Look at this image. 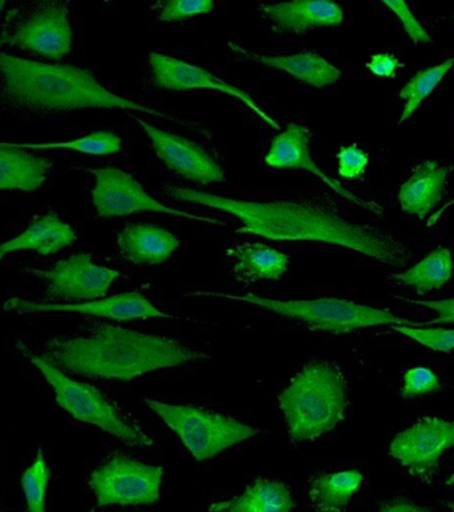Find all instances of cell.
Masks as SVG:
<instances>
[{"mask_svg":"<svg viewBox=\"0 0 454 512\" xmlns=\"http://www.w3.org/2000/svg\"><path fill=\"white\" fill-rule=\"evenodd\" d=\"M235 278L246 284L277 282L289 270L290 256L263 243H242L226 250Z\"/></svg>","mask_w":454,"mask_h":512,"instance_id":"cell-19","label":"cell"},{"mask_svg":"<svg viewBox=\"0 0 454 512\" xmlns=\"http://www.w3.org/2000/svg\"><path fill=\"white\" fill-rule=\"evenodd\" d=\"M391 328L432 351L445 353L454 351V329L419 328L415 325H392Z\"/></svg>","mask_w":454,"mask_h":512,"instance_id":"cell-30","label":"cell"},{"mask_svg":"<svg viewBox=\"0 0 454 512\" xmlns=\"http://www.w3.org/2000/svg\"><path fill=\"white\" fill-rule=\"evenodd\" d=\"M186 296H205V298L253 304L262 310L301 321L312 331L334 333V335H344V333L379 327V325L392 327V325L415 324L387 310L364 306L346 299L278 300L262 298L254 294L234 295L216 291H194Z\"/></svg>","mask_w":454,"mask_h":512,"instance_id":"cell-5","label":"cell"},{"mask_svg":"<svg viewBox=\"0 0 454 512\" xmlns=\"http://www.w3.org/2000/svg\"><path fill=\"white\" fill-rule=\"evenodd\" d=\"M379 512H429V510L427 507L408 501V499L397 498L381 506Z\"/></svg>","mask_w":454,"mask_h":512,"instance_id":"cell-37","label":"cell"},{"mask_svg":"<svg viewBox=\"0 0 454 512\" xmlns=\"http://www.w3.org/2000/svg\"><path fill=\"white\" fill-rule=\"evenodd\" d=\"M164 469L116 454L89 475L97 506H151L161 498Z\"/></svg>","mask_w":454,"mask_h":512,"instance_id":"cell-8","label":"cell"},{"mask_svg":"<svg viewBox=\"0 0 454 512\" xmlns=\"http://www.w3.org/2000/svg\"><path fill=\"white\" fill-rule=\"evenodd\" d=\"M441 388L439 376L432 369L415 367L405 371L403 376V388L401 397L411 400L427 394L439 392Z\"/></svg>","mask_w":454,"mask_h":512,"instance_id":"cell-31","label":"cell"},{"mask_svg":"<svg viewBox=\"0 0 454 512\" xmlns=\"http://www.w3.org/2000/svg\"><path fill=\"white\" fill-rule=\"evenodd\" d=\"M453 67L454 58L447 59L445 62L435 65V67L416 73L404 85V88L399 93L400 99L405 101L399 124L405 123V121H408L415 115L423 101L432 95L433 91L439 87L441 81H443L444 77L448 75V72Z\"/></svg>","mask_w":454,"mask_h":512,"instance_id":"cell-27","label":"cell"},{"mask_svg":"<svg viewBox=\"0 0 454 512\" xmlns=\"http://www.w3.org/2000/svg\"><path fill=\"white\" fill-rule=\"evenodd\" d=\"M145 402L198 462L208 461L225 450L257 436L258 429L225 414L190 405H172L145 398Z\"/></svg>","mask_w":454,"mask_h":512,"instance_id":"cell-7","label":"cell"},{"mask_svg":"<svg viewBox=\"0 0 454 512\" xmlns=\"http://www.w3.org/2000/svg\"><path fill=\"white\" fill-rule=\"evenodd\" d=\"M366 67L372 75L378 77H393L396 75V72L403 67V64L399 62V59H397L395 55L389 54V52H383V54L372 55Z\"/></svg>","mask_w":454,"mask_h":512,"instance_id":"cell-36","label":"cell"},{"mask_svg":"<svg viewBox=\"0 0 454 512\" xmlns=\"http://www.w3.org/2000/svg\"><path fill=\"white\" fill-rule=\"evenodd\" d=\"M7 311L19 315L34 314H79L104 318L113 321H133L148 319H176L154 306L151 300L140 292H124L92 302L75 304L40 303L24 299H10L4 304Z\"/></svg>","mask_w":454,"mask_h":512,"instance_id":"cell-13","label":"cell"},{"mask_svg":"<svg viewBox=\"0 0 454 512\" xmlns=\"http://www.w3.org/2000/svg\"><path fill=\"white\" fill-rule=\"evenodd\" d=\"M397 299L404 300V302L415 304V306L425 307L428 310L436 312L437 318L428 321L425 324H413L415 327L428 324H454V298L445 300H413L404 299L397 296Z\"/></svg>","mask_w":454,"mask_h":512,"instance_id":"cell-35","label":"cell"},{"mask_svg":"<svg viewBox=\"0 0 454 512\" xmlns=\"http://www.w3.org/2000/svg\"><path fill=\"white\" fill-rule=\"evenodd\" d=\"M76 239L74 229L58 215L50 213L32 222L18 237L0 243V259L16 251H35L43 256L55 255L71 246Z\"/></svg>","mask_w":454,"mask_h":512,"instance_id":"cell-22","label":"cell"},{"mask_svg":"<svg viewBox=\"0 0 454 512\" xmlns=\"http://www.w3.org/2000/svg\"><path fill=\"white\" fill-rule=\"evenodd\" d=\"M336 157L339 176L346 180L362 178L370 164V156L356 145L343 146Z\"/></svg>","mask_w":454,"mask_h":512,"instance_id":"cell-33","label":"cell"},{"mask_svg":"<svg viewBox=\"0 0 454 512\" xmlns=\"http://www.w3.org/2000/svg\"><path fill=\"white\" fill-rule=\"evenodd\" d=\"M447 485L454 486V473L451 475V477H449V479L447 481Z\"/></svg>","mask_w":454,"mask_h":512,"instance_id":"cell-39","label":"cell"},{"mask_svg":"<svg viewBox=\"0 0 454 512\" xmlns=\"http://www.w3.org/2000/svg\"><path fill=\"white\" fill-rule=\"evenodd\" d=\"M277 402L291 441L306 444L319 440L346 418V377L335 364L314 361L293 377Z\"/></svg>","mask_w":454,"mask_h":512,"instance_id":"cell-4","label":"cell"},{"mask_svg":"<svg viewBox=\"0 0 454 512\" xmlns=\"http://www.w3.org/2000/svg\"><path fill=\"white\" fill-rule=\"evenodd\" d=\"M180 239L164 227L149 223H131L119 234L121 256L137 266L165 263L180 247Z\"/></svg>","mask_w":454,"mask_h":512,"instance_id":"cell-18","label":"cell"},{"mask_svg":"<svg viewBox=\"0 0 454 512\" xmlns=\"http://www.w3.org/2000/svg\"><path fill=\"white\" fill-rule=\"evenodd\" d=\"M294 507L293 494L286 483L259 478L237 497L212 503L208 512H293Z\"/></svg>","mask_w":454,"mask_h":512,"instance_id":"cell-23","label":"cell"},{"mask_svg":"<svg viewBox=\"0 0 454 512\" xmlns=\"http://www.w3.org/2000/svg\"><path fill=\"white\" fill-rule=\"evenodd\" d=\"M453 271L454 260L451 250L439 247L425 256L421 262L407 271L393 275L391 279L413 288L417 294L424 295L445 286L451 280Z\"/></svg>","mask_w":454,"mask_h":512,"instance_id":"cell-26","label":"cell"},{"mask_svg":"<svg viewBox=\"0 0 454 512\" xmlns=\"http://www.w3.org/2000/svg\"><path fill=\"white\" fill-rule=\"evenodd\" d=\"M452 448L454 421L424 417L393 438L389 455L409 473L424 479L436 470L445 451Z\"/></svg>","mask_w":454,"mask_h":512,"instance_id":"cell-12","label":"cell"},{"mask_svg":"<svg viewBox=\"0 0 454 512\" xmlns=\"http://www.w3.org/2000/svg\"><path fill=\"white\" fill-rule=\"evenodd\" d=\"M384 6L388 7L400 19L404 31L416 44L432 43L431 36L421 26L419 20L413 15L411 8L404 0H384Z\"/></svg>","mask_w":454,"mask_h":512,"instance_id":"cell-34","label":"cell"},{"mask_svg":"<svg viewBox=\"0 0 454 512\" xmlns=\"http://www.w3.org/2000/svg\"><path fill=\"white\" fill-rule=\"evenodd\" d=\"M310 129L302 125L290 124L285 130L277 134L271 141L270 148L265 156L266 165L271 169H298L306 170L312 176L318 177L323 184L330 186L334 192L352 202L363 205L362 199L344 189L338 182L326 176L316 162L312 160L310 152ZM364 206V205H363Z\"/></svg>","mask_w":454,"mask_h":512,"instance_id":"cell-16","label":"cell"},{"mask_svg":"<svg viewBox=\"0 0 454 512\" xmlns=\"http://www.w3.org/2000/svg\"><path fill=\"white\" fill-rule=\"evenodd\" d=\"M453 203H454V201L449 202L447 206L443 207V209H441L439 211V213L436 214V217L431 218V222H429V225H431V223H433V222H436L437 219H439L441 217V214H443L444 211L447 210L449 206H452Z\"/></svg>","mask_w":454,"mask_h":512,"instance_id":"cell-38","label":"cell"},{"mask_svg":"<svg viewBox=\"0 0 454 512\" xmlns=\"http://www.w3.org/2000/svg\"><path fill=\"white\" fill-rule=\"evenodd\" d=\"M66 4L43 2L2 32L0 44L60 60L72 50V27Z\"/></svg>","mask_w":454,"mask_h":512,"instance_id":"cell-10","label":"cell"},{"mask_svg":"<svg viewBox=\"0 0 454 512\" xmlns=\"http://www.w3.org/2000/svg\"><path fill=\"white\" fill-rule=\"evenodd\" d=\"M47 283V298L58 304H75L103 299L119 279L120 272L93 262L81 253L59 260L50 270H30Z\"/></svg>","mask_w":454,"mask_h":512,"instance_id":"cell-11","label":"cell"},{"mask_svg":"<svg viewBox=\"0 0 454 512\" xmlns=\"http://www.w3.org/2000/svg\"><path fill=\"white\" fill-rule=\"evenodd\" d=\"M267 19L281 32L303 34L315 28L336 27L343 23L344 12L331 0H294L263 7Z\"/></svg>","mask_w":454,"mask_h":512,"instance_id":"cell-17","label":"cell"},{"mask_svg":"<svg viewBox=\"0 0 454 512\" xmlns=\"http://www.w3.org/2000/svg\"><path fill=\"white\" fill-rule=\"evenodd\" d=\"M214 10L213 0H168L162 4L160 20L165 23L181 22L209 14Z\"/></svg>","mask_w":454,"mask_h":512,"instance_id":"cell-32","label":"cell"},{"mask_svg":"<svg viewBox=\"0 0 454 512\" xmlns=\"http://www.w3.org/2000/svg\"><path fill=\"white\" fill-rule=\"evenodd\" d=\"M24 357L43 375L54 389L56 404L75 420L95 426L125 445L137 449L152 448L154 441L123 410L117 408L99 389L87 383H80L60 371L55 365L44 360L39 353L19 345Z\"/></svg>","mask_w":454,"mask_h":512,"instance_id":"cell-6","label":"cell"},{"mask_svg":"<svg viewBox=\"0 0 454 512\" xmlns=\"http://www.w3.org/2000/svg\"><path fill=\"white\" fill-rule=\"evenodd\" d=\"M26 150L66 149L72 152L92 154V156H109L123 149V140L113 132H93L88 136L75 138L66 142H48V144H15Z\"/></svg>","mask_w":454,"mask_h":512,"instance_id":"cell-28","label":"cell"},{"mask_svg":"<svg viewBox=\"0 0 454 512\" xmlns=\"http://www.w3.org/2000/svg\"><path fill=\"white\" fill-rule=\"evenodd\" d=\"M449 509H451V512H454V503H451V505H449Z\"/></svg>","mask_w":454,"mask_h":512,"instance_id":"cell-40","label":"cell"},{"mask_svg":"<svg viewBox=\"0 0 454 512\" xmlns=\"http://www.w3.org/2000/svg\"><path fill=\"white\" fill-rule=\"evenodd\" d=\"M39 355L60 371L108 381H132L209 357L169 337L111 323H92L76 335L48 341Z\"/></svg>","mask_w":454,"mask_h":512,"instance_id":"cell-2","label":"cell"},{"mask_svg":"<svg viewBox=\"0 0 454 512\" xmlns=\"http://www.w3.org/2000/svg\"><path fill=\"white\" fill-rule=\"evenodd\" d=\"M133 119L151 140L157 157L170 170L200 185L220 184L225 181L224 170L200 145L194 144L188 138L153 127L140 117L133 116Z\"/></svg>","mask_w":454,"mask_h":512,"instance_id":"cell-15","label":"cell"},{"mask_svg":"<svg viewBox=\"0 0 454 512\" xmlns=\"http://www.w3.org/2000/svg\"><path fill=\"white\" fill-rule=\"evenodd\" d=\"M50 481L51 469L43 449L40 448L34 462L24 471L20 481L27 512H47V489Z\"/></svg>","mask_w":454,"mask_h":512,"instance_id":"cell-29","label":"cell"},{"mask_svg":"<svg viewBox=\"0 0 454 512\" xmlns=\"http://www.w3.org/2000/svg\"><path fill=\"white\" fill-rule=\"evenodd\" d=\"M51 168L47 158L10 142H0V190L36 192L47 181Z\"/></svg>","mask_w":454,"mask_h":512,"instance_id":"cell-20","label":"cell"},{"mask_svg":"<svg viewBox=\"0 0 454 512\" xmlns=\"http://www.w3.org/2000/svg\"><path fill=\"white\" fill-rule=\"evenodd\" d=\"M149 63L153 72L154 84L158 88L169 89V91H193V89H208V91H216L225 93V95L233 96L242 104H245L250 111H253L259 119L265 121L270 127L281 130L277 121L265 111L257 103L249 93L242 91L235 85L227 83V81L214 76L213 73L206 69L198 67V65L184 62L173 56L157 54L152 52L149 55Z\"/></svg>","mask_w":454,"mask_h":512,"instance_id":"cell-14","label":"cell"},{"mask_svg":"<svg viewBox=\"0 0 454 512\" xmlns=\"http://www.w3.org/2000/svg\"><path fill=\"white\" fill-rule=\"evenodd\" d=\"M239 51L255 63L289 73L295 79L318 89L335 84L342 76V72L334 64L312 51L299 52V54L290 56H266Z\"/></svg>","mask_w":454,"mask_h":512,"instance_id":"cell-24","label":"cell"},{"mask_svg":"<svg viewBox=\"0 0 454 512\" xmlns=\"http://www.w3.org/2000/svg\"><path fill=\"white\" fill-rule=\"evenodd\" d=\"M162 190L176 201L233 215L242 225L239 234L277 242L327 243L392 267L404 266L411 259V250L392 235L347 221L323 207L293 201H243L173 185L162 186Z\"/></svg>","mask_w":454,"mask_h":512,"instance_id":"cell-1","label":"cell"},{"mask_svg":"<svg viewBox=\"0 0 454 512\" xmlns=\"http://www.w3.org/2000/svg\"><path fill=\"white\" fill-rule=\"evenodd\" d=\"M0 101L6 107L22 112L123 109L180 123L166 113L108 91L87 69L35 62L4 52H0Z\"/></svg>","mask_w":454,"mask_h":512,"instance_id":"cell-3","label":"cell"},{"mask_svg":"<svg viewBox=\"0 0 454 512\" xmlns=\"http://www.w3.org/2000/svg\"><path fill=\"white\" fill-rule=\"evenodd\" d=\"M95 177V186L92 189V202L100 218H119L136 213H160L173 215V217L224 225L218 219L201 217L186 213L184 210L162 205L160 201L145 192L139 181L117 168L89 169Z\"/></svg>","mask_w":454,"mask_h":512,"instance_id":"cell-9","label":"cell"},{"mask_svg":"<svg viewBox=\"0 0 454 512\" xmlns=\"http://www.w3.org/2000/svg\"><path fill=\"white\" fill-rule=\"evenodd\" d=\"M449 169L439 162L429 160L401 185L399 202L404 213L424 218L443 198Z\"/></svg>","mask_w":454,"mask_h":512,"instance_id":"cell-21","label":"cell"},{"mask_svg":"<svg viewBox=\"0 0 454 512\" xmlns=\"http://www.w3.org/2000/svg\"><path fill=\"white\" fill-rule=\"evenodd\" d=\"M364 482L359 470L315 475L308 483L307 497L315 512H343Z\"/></svg>","mask_w":454,"mask_h":512,"instance_id":"cell-25","label":"cell"}]
</instances>
